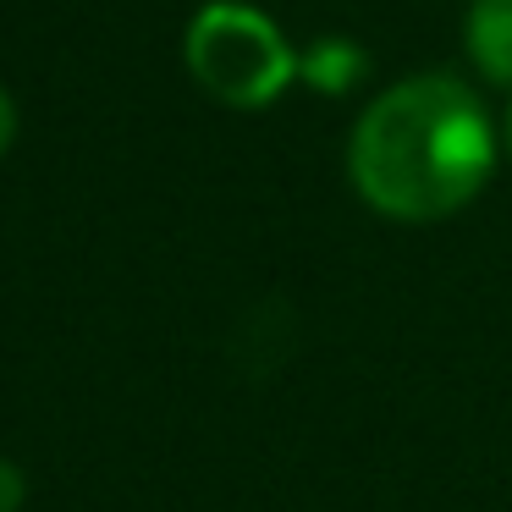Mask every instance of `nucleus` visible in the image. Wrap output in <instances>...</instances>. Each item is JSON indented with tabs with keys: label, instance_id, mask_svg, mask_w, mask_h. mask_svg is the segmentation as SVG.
<instances>
[{
	"label": "nucleus",
	"instance_id": "obj_1",
	"mask_svg": "<svg viewBox=\"0 0 512 512\" xmlns=\"http://www.w3.org/2000/svg\"><path fill=\"white\" fill-rule=\"evenodd\" d=\"M353 188L391 221H446L496 166V133L479 94L457 78H408L353 127Z\"/></svg>",
	"mask_w": 512,
	"mask_h": 512
},
{
	"label": "nucleus",
	"instance_id": "obj_7",
	"mask_svg": "<svg viewBox=\"0 0 512 512\" xmlns=\"http://www.w3.org/2000/svg\"><path fill=\"white\" fill-rule=\"evenodd\" d=\"M501 144H507V155H512V111H507V122H501Z\"/></svg>",
	"mask_w": 512,
	"mask_h": 512
},
{
	"label": "nucleus",
	"instance_id": "obj_4",
	"mask_svg": "<svg viewBox=\"0 0 512 512\" xmlns=\"http://www.w3.org/2000/svg\"><path fill=\"white\" fill-rule=\"evenodd\" d=\"M358 67H364V61H358V50H347V45H320L303 72H309L320 89H347V83L358 78Z\"/></svg>",
	"mask_w": 512,
	"mask_h": 512
},
{
	"label": "nucleus",
	"instance_id": "obj_3",
	"mask_svg": "<svg viewBox=\"0 0 512 512\" xmlns=\"http://www.w3.org/2000/svg\"><path fill=\"white\" fill-rule=\"evenodd\" d=\"M463 39L490 83H512V0H468Z\"/></svg>",
	"mask_w": 512,
	"mask_h": 512
},
{
	"label": "nucleus",
	"instance_id": "obj_2",
	"mask_svg": "<svg viewBox=\"0 0 512 512\" xmlns=\"http://www.w3.org/2000/svg\"><path fill=\"white\" fill-rule=\"evenodd\" d=\"M188 72L215 94L221 105L237 111H259L270 105L292 78H298V61L292 45L281 39V28L270 23L254 6H204L188 28Z\"/></svg>",
	"mask_w": 512,
	"mask_h": 512
},
{
	"label": "nucleus",
	"instance_id": "obj_5",
	"mask_svg": "<svg viewBox=\"0 0 512 512\" xmlns=\"http://www.w3.org/2000/svg\"><path fill=\"white\" fill-rule=\"evenodd\" d=\"M12 138H17V105H12V94L0 89V155L12 149Z\"/></svg>",
	"mask_w": 512,
	"mask_h": 512
},
{
	"label": "nucleus",
	"instance_id": "obj_6",
	"mask_svg": "<svg viewBox=\"0 0 512 512\" xmlns=\"http://www.w3.org/2000/svg\"><path fill=\"white\" fill-rule=\"evenodd\" d=\"M23 501V479L12 474V463H0V512H12Z\"/></svg>",
	"mask_w": 512,
	"mask_h": 512
}]
</instances>
